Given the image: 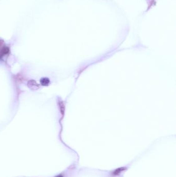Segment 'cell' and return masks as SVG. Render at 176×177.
Segmentation results:
<instances>
[{
	"mask_svg": "<svg viewBox=\"0 0 176 177\" xmlns=\"http://www.w3.org/2000/svg\"><path fill=\"white\" fill-rule=\"evenodd\" d=\"M40 82L41 84L43 86H47L50 82V81H49V79L45 78H42V79H41Z\"/></svg>",
	"mask_w": 176,
	"mask_h": 177,
	"instance_id": "6da1fadb",
	"label": "cell"
},
{
	"mask_svg": "<svg viewBox=\"0 0 176 177\" xmlns=\"http://www.w3.org/2000/svg\"><path fill=\"white\" fill-rule=\"evenodd\" d=\"M63 177V176H62V175H59V176H57V177Z\"/></svg>",
	"mask_w": 176,
	"mask_h": 177,
	"instance_id": "7a4b0ae2",
	"label": "cell"
}]
</instances>
